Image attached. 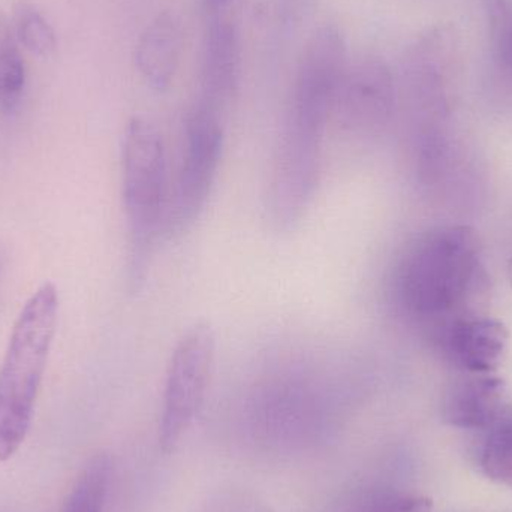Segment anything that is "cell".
<instances>
[{"label": "cell", "instance_id": "8992f818", "mask_svg": "<svg viewBox=\"0 0 512 512\" xmlns=\"http://www.w3.org/2000/svg\"><path fill=\"white\" fill-rule=\"evenodd\" d=\"M396 89L390 68L378 57L348 63L337 87L331 119L355 140L378 137L393 117Z\"/></svg>", "mask_w": 512, "mask_h": 512}, {"label": "cell", "instance_id": "7c38bea8", "mask_svg": "<svg viewBox=\"0 0 512 512\" xmlns=\"http://www.w3.org/2000/svg\"><path fill=\"white\" fill-rule=\"evenodd\" d=\"M26 89V65L12 24L0 14V114L14 113Z\"/></svg>", "mask_w": 512, "mask_h": 512}, {"label": "cell", "instance_id": "9c48e42d", "mask_svg": "<svg viewBox=\"0 0 512 512\" xmlns=\"http://www.w3.org/2000/svg\"><path fill=\"white\" fill-rule=\"evenodd\" d=\"M239 32L233 21L216 17L210 23L204 41L203 68H201V86H203L204 104L221 111L224 105L236 95L240 80Z\"/></svg>", "mask_w": 512, "mask_h": 512}, {"label": "cell", "instance_id": "2e32d148", "mask_svg": "<svg viewBox=\"0 0 512 512\" xmlns=\"http://www.w3.org/2000/svg\"><path fill=\"white\" fill-rule=\"evenodd\" d=\"M15 38L18 44L39 57H48L57 47L56 33L33 3L20 2L15 8Z\"/></svg>", "mask_w": 512, "mask_h": 512}, {"label": "cell", "instance_id": "ba28073f", "mask_svg": "<svg viewBox=\"0 0 512 512\" xmlns=\"http://www.w3.org/2000/svg\"><path fill=\"white\" fill-rule=\"evenodd\" d=\"M505 381L495 373H463L442 397V418L459 429L486 430L501 414Z\"/></svg>", "mask_w": 512, "mask_h": 512}, {"label": "cell", "instance_id": "d6986e66", "mask_svg": "<svg viewBox=\"0 0 512 512\" xmlns=\"http://www.w3.org/2000/svg\"><path fill=\"white\" fill-rule=\"evenodd\" d=\"M0 273H2V258H0Z\"/></svg>", "mask_w": 512, "mask_h": 512}, {"label": "cell", "instance_id": "ffe728a7", "mask_svg": "<svg viewBox=\"0 0 512 512\" xmlns=\"http://www.w3.org/2000/svg\"><path fill=\"white\" fill-rule=\"evenodd\" d=\"M510 271H511V279H512V264H511V268H510Z\"/></svg>", "mask_w": 512, "mask_h": 512}, {"label": "cell", "instance_id": "4fadbf2b", "mask_svg": "<svg viewBox=\"0 0 512 512\" xmlns=\"http://www.w3.org/2000/svg\"><path fill=\"white\" fill-rule=\"evenodd\" d=\"M333 512H432V501L385 487H364L345 496Z\"/></svg>", "mask_w": 512, "mask_h": 512}, {"label": "cell", "instance_id": "7a4b0ae2", "mask_svg": "<svg viewBox=\"0 0 512 512\" xmlns=\"http://www.w3.org/2000/svg\"><path fill=\"white\" fill-rule=\"evenodd\" d=\"M122 195L128 225V283L140 291L153 256L165 240L171 183L167 150L155 123L132 117L122 149Z\"/></svg>", "mask_w": 512, "mask_h": 512}, {"label": "cell", "instance_id": "9a60e30c", "mask_svg": "<svg viewBox=\"0 0 512 512\" xmlns=\"http://www.w3.org/2000/svg\"><path fill=\"white\" fill-rule=\"evenodd\" d=\"M490 72L499 89L512 95V11L502 0H492Z\"/></svg>", "mask_w": 512, "mask_h": 512}, {"label": "cell", "instance_id": "8fae6325", "mask_svg": "<svg viewBox=\"0 0 512 512\" xmlns=\"http://www.w3.org/2000/svg\"><path fill=\"white\" fill-rule=\"evenodd\" d=\"M478 465L489 480L512 489V405L505 406L495 421L483 430Z\"/></svg>", "mask_w": 512, "mask_h": 512}, {"label": "cell", "instance_id": "3957f363", "mask_svg": "<svg viewBox=\"0 0 512 512\" xmlns=\"http://www.w3.org/2000/svg\"><path fill=\"white\" fill-rule=\"evenodd\" d=\"M59 295L47 282L26 301L0 367V462L26 439L56 334Z\"/></svg>", "mask_w": 512, "mask_h": 512}, {"label": "cell", "instance_id": "52a82bcc", "mask_svg": "<svg viewBox=\"0 0 512 512\" xmlns=\"http://www.w3.org/2000/svg\"><path fill=\"white\" fill-rule=\"evenodd\" d=\"M445 358L462 373H495L507 351L510 331L487 315L457 319L433 334Z\"/></svg>", "mask_w": 512, "mask_h": 512}, {"label": "cell", "instance_id": "6da1fadb", "mask_svg": "<svg viewBox=\"0 0 512 512\" xmlns=\"http://www.w3.org/2000/svg\"><path fill=\"white\" fill-rule=\"evenodd\" d=\"M489 292L480 237L466 225L426 231L409 243L394 268V303L432 336L457 319L483 315Z\"/></svg>", "mask_w": 512, "mask_h": 512}, {"label": "cell", "instance_id": "ac0fdd59", "mask_svg": "<svg viewBox=\"0 0 512 512\" xmlns=\"http://www.w3.org/2000/svg\"><path fill=\"white\" fill-rule=\"evenodd\" d=\"M203 2L207 9H210L212 12H218L221 11L224 6H227L231 0H203Z\"/></svg>", "mask_w": 512, "mask_h": 512}, {"label": "cell", "instance_id": "5bb4252c", "mask_svg": "<svg viewBox=\"0 0 512 512\" xmlns=\"http://www.w3.org/2000/svg\"><path fill=\"white\" fill-rule=\"evenodd\" d=\"M110 457L98 454L84 466L62 512H102L110 484Z\"/></svg>", "mask_w": 512, "mask_h": 512}, {"label": "cell", "instance_id": "30bf717a", "mask_svg": "<svg viewBox=\"0 0 512 512\" xmlns=\"http://www.w3.org/2000/svg\"><path fill=\"white\" fill-rule=\"evenodd\" d=\"M182 24L173 12L156 15L141 33L135 47V65L147 84L165 92L176 77L182 59Z\"/></svg>", "mask_w": 512, "mask_h": 512}, {"label": "cell", "instance_id": "5b68a950", "mask_svg": "<svg viewBox=\"0 0 512 512\" xmlns=\"http://www.w3.org/2000/svg\"><path fill=\"white\" fill-rule=\"evenodd\" d=\"M216 360V334L209 324L189 328L171 352L162 396L159 444L176 450L200 412Z\"/></svg>", "mask_w": 512, "mask_h": 512}, {"label": "cell", "instance_id": "277c9868", "mask_svg": "<svg viewBox=\"0 0 512 512\" xmlns=\"http://www.w3.org/2000/svg\"><path fill=\"white\" fill-rule=\"evenodd\" d=\"M224 143L219 111L198 101L186 114L182 155L171 185L165 240L185 236L203 215L218 179Z\"/></svg>", "mask_w": 512, "mask_h": 512}, {"label": "cell", "instance_id": "e0dca14e", "mask_svg": "<svg viewBox=\"0 0 512 512\" xmlns=\"http://www.w3.org/2000/svg\"><path fill=\"white\" fill-rule=\"evenodd\" d=\"M318 0H279L280 18L288 27H297L312 14Z\"/></svg>", "mask_w": 512, "mask_h": 512}]
</instances>
